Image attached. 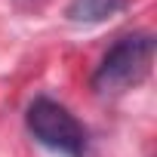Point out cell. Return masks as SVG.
<instances>
[{
    "label": "cell",
    "instance_id": "1",
    "mask_svg": "<svg viewBox=\"0 0 157 157\" xmlns=\"http://www.w3.org/2000/svg\"><path fill=\"white\" fill-rule=\"evenodd\" d=\"M154 52H157V40L151 31H129L117 37L108 46V52L99 59L90 77V86L96 90V96H120L126 90H136L151 74Z\"/></svg>",
    "mask_w": 157,
    "mask_h": 157
},
{
    "label": "cell",
    "instance_id": "2",
    "mask_svg": "<svg viewBox=\"0 0 157 157\" xmlns=\"http://www.w3.org/2000/svg\"><path fill=\"white\" fill-rule=\"evenodd\" d=\"M25 126L37 145H43L62 157H86V148H90L86 126L71 114V108H65L62 102H56L49 96L31 99V105L25 111Z\"/></svg>",
    "mask_w": 157,
    "mask_h": 157
},
{
    "label": "cell",
    "instance_id": "3",
    "mask_svg": "<svg viewBox=\"0 0 157 157\" xmlns=\"http://www.w3.org/2000/svg\"><path fill=\"white\" fill-rule=\"evenodd\" d=\"M126 10V0H71L65 6V19L71 25H102Z\"/></svg>",
    "mask_w": 157,
    "mask_h": 157
}]
</instances>
